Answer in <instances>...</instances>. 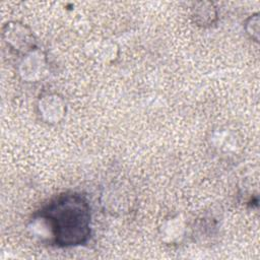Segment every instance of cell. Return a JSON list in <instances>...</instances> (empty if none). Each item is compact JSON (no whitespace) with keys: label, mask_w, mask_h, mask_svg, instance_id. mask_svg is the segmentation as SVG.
<instances>
[{"label":"cell","mask_w":260,"mask_h":260,"mask_svg":"<svg viewBox=\"0 0 260 260\" xmlns=\"http://www.w3.org/2000/svg\"><path fill=\"white\" fill-rule=\"evenodd\" d=\"M259 13H254L250 15L245 20V30L247 35L255 42L259 41Z\"/></svg>","instance_id":"cell-9"},{"label":"cell","mask_w":260,"mask_h":260,"mask_svg":"<svg viewBox=\"0 0 260 260\" xmlns=\"http://www.w3.org/2000/svg\"><path fill=\"white\" fill-rule=\"evenodd\" d=\"M105 196L106 200L104 204L112 214L116 212L124 214L131 209L132 199L130 192L122 189V187L118 189H110Z\"/></svg>","instance_id":"cell-8"},{"label":"cell","mask_w":260,"mask_h":260,"mask_svg":"<svg viewBox=\"0 0 260 260\" xmlns=\"http://www.w3.org/2000/svg\"><path fill=\"white\" fill-rule=\"evenodd\" d=\"M217 17V8L213 2L197 1L191 7V18L198 26L209 27L216 22Z\"/></svg>","instance_id":"cell-6"},{"label":"cell","mask_w":260,"mask_h":260,"mask_svg":"<svg viewBox=\"0 0 260 260\" xmlns=\"http://www.w3.org/2000/svg\"><path fill=\"white\" fill-rule=\"evenodd\" d=\"M85 50L90 58L105 63H113L119 56V47L111 40L93 41L86 46Z\"/></svg>","instance_id":"cell-5"},{"label":"cell","mask_w":260,"mask_h":260,"mask_svg":"<svg viewBox=\"0 0 260 260\" xmlns=\"http://www.w3.org/2000/svg\"><path fill=\"white\" fill-rule=\"evenodd\" d=\"M2 39L11 50L21 56L39 48L34 31L20 21H7L2 26Z\"/></svg>","instance_id":"cell-2"},{"label":"cell","mask_w":260,"mask_h":260,"mask_svg":"<svg viewBox=\"0 0 260 260\" xmlns=\"http://www.w3.org/2000/svg\"><path fill=\"white\" fill-rule=\"evenodd\" d=\"M49 62L47 55L37 48L21 56L17 64V72L25 82H39L47 76Z\"/></svg>","instance_id":"cell-3"},{"label":"cell","mask_w":260,"mask_h":260,"mask_svg":"<svg viewBox=\"0 0 260 260\" xmlns=\"http://www.w3.org/2000/svg\"><path fill=\"white\" fill-rule=\"evenodd\" d=\"M38 212L47 220L52 246L71 248L85 245L91 236V209L85 195L67 191L42 206Z\"/></svg>","instance_id":"cell-1"},{"label":"cell","mask_w":260,"mask_h":260,"mask_svg":"<svg viewBox=\"0 0 260 260\" xmlns=\"http://www.w3.org/2000/svg\"><path fill=\"white\" fill-rule=\"evenodd\" d=\"M185 233L186 223L179 215L166 219L159 229V237L161 241L169 245L180 243L184 238Z\"/></svg>","instance_id":"cell-7"},{"label":"cell","mask_w":260,"mask_h":260,"mask_svg":"<svg viewBox=\"0 0 260 260\" xmlns=\"http://www.w3.org/2000/svg\"><path fill=\"white\" fill-rule=\"evenodd\" d=\"M37 112L43 122L50 125L59 124L67 112L65 99L57 92L43 93L38 99Z\"/></svg>","instance_id":"cell-4"}]
</instances>
